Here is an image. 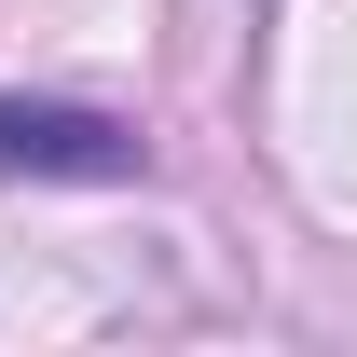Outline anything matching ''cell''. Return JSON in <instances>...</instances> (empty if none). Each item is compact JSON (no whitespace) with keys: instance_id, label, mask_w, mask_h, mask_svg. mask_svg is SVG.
<instances>
[{"instance_id":"cell-1","label":"cell","mask_w":357,"mask_h":357,"mask_svg":"<svg viewBox=\"0 0 357 357\" xmlns=\"http://www.w3.org/2000/svg\"><path fill=\"white\" fill-rule=\"evenodd\" d=\"M137 124L110 110H55V96H0V178H137Z\"/></svg>"}]
</instances>
